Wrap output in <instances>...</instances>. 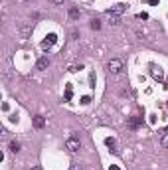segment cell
Here are the masks:
<instances>
[{"instance_id": "cell-23", "label": "cell", "mask_w": 168, "mask_h": 170, "mask_svg": "<svg viewBox=\"0 0 168 170\" xmlns=\"http://www.w3.org/2000/svg\"><path fill=\"white\" fill-rule=\"evenodd\" d=\"M32 170H42V166H34V168Z\"/></svg>"}, {"instance_id": "cell-21", "label": "cell", "mask_w": 168, "mask_h": 170, "mask_svg": "<svg viewBox=\"0 0 168 170\" xmlns=\"http://www.w3.org/2000/svg\"><path fill=\"white\" fill-rule=\"evenodd\" d=\"M109 170H121V168H119V166H115V164H111V166H109Z\"/></svg>"}, {"instance_id": "cell-18", "label": "cell", "mask_w": 168, "mask_h": 170, "mask_svg": "<svg viewBox=\"0 0 168 170\" xmlns=\"http://www.w3.org/2000/svg\"><path fill=\"white\" fill-rule=\"evenodd\" d=\"M111 24H113V26L119 24V16H111Z\"/></svg>"}, {"instance_id": "cell-9", "label": "cell", "mask_w": 168, "mask_h": 170, "mask_svg": "<svg viewBox=\"0 0 168 170\" xmlns=\"http://www.w3.org/2000/svg\"><path fill=\"white\" fill-rule=\"evenodd\" d=\"M152 77L158 79V81H162V79H164V73H162V69H152Z\"/></svg>"}, {"instance_id": "cell-19", "label": "cell", "mask_w": 168, "mask_h": 170, "mask_svg": "<svg viewBox=\"0 0 168 170\" xmlns=\"http://www.w3.org/2000/svg\"><path fill=\"white\" fill-rule=\"evenodd\" d=\"M138 18H141V20H146V18H149V14H146V12H141V14H138Z\"/></svg>"}, {"instance_id": "cell-13", "label": "cell", "mask_w": 168, "mask_h": 170, "mask_svg": "<svg viewBox=\"0 0 168 170\" xmlns=\"http://www.w3.org/2000/svg\"><path fill=\"white\" fill-rule=\"evenodd\" d=\"M160 144L164 146V148H168V133H164V135H162V138H160Z\"/></svg>"}, {"instance_id": "cell-15", "label": "cell", "mask_w": 168, "mask_h": 170, "mask_svg": "<svg viewBox=\"0 0 168 170\" xmlns=\"http://www.w3.org/2000/svg\"><path fill=\"white\" fill-rule=\"evenodd\" d=\"M69 170H83V166H81L79 162H73V164L69 166Z\"/></svg>"}, {"instance_id": "cell-5", "label": "cell", "mask_w": 168, "mask_h": 170, "mask_svg": "<svg viewBox=\"0 0 168 170\" xmlns=\"http://www.w3.org/2000/svg\"><path fill=\"white\" fill-rule=\"evenodd\" d=\"M125 12V4H115V6L109 10V16L111 14H115V16H119V14H123Z\"/></svg>"}, {"instance_id": "cell-20", "label": "cell", "mask_w": 168, "mask_h": 170, "mask_svg": "<svg viewBox=\"0 0 168 170\" xmlns=\"http://www.w3.org/2000/svg\"><path fill=\"white\" fill-rule=\"evenodd\" d=\"M149 4H150V6H156V4H158V0H149Z\"/></svg>"}, {"instance_id": "cell-16", "label": "cell", "mask_w": 168, "mask_h": 170, "mask_svg": "<svg viewBox=\"0 0 168 170\" xmlns=\"http://www.w3.org/2000/svg\"><path fill=\"white\" fill-rule=\"evenodd\" d=\"M89 87H91V89H93V87H95V73H91V75H89Z\"/></svg>"}, {"instance_id": "cell-6", "label": "cell", "mask_w": 168, "mask_h": 170, "mask_svg": "<svg viewBox=\"0 0 168 170\" xmlns=\"http://www.w3.org/2000/svg\"><path fill=\"white\" fill-rule=\"evenodd\" d=\"M105 144H107V146H109V151H113L117 154V152H119V148H117V143H115V138H105Z\"/></svg>"}, {"instance_id": "cell-1", "label": "cell", "mask_w": 168, "mask_h": 170, "mask_svg": "<svg viewBox=\"0 0 168 170\" xmlns=\"http://www.w3.org/2000/svg\"><path fill=\"white\" fill-rule=\"evenodd\" d=\"M65 148H67L69 152H77L79 148H81V143H79V138H75V137L67 138V143H65Z\"/></svg>"}, {"instance_id": "cell-4", "label": "cell", "mask_w": 168, "mask_h": 170, "mask_svg": "<svg viewBox=\"0 0 168 170\" xmlns=\"http://www.w3.org/2000/svg\"><path fill=\"white\" fill-rule=\"evenodd\" d=\"M34 127H36V129H44L45 127V119L42 117V115H36V117H34Z\"/></svg>"}, {"instance_id": "cell-11", "label": "cell", "mask_w": 168, "mask_h": 170, "mask_svg": "<svg viewBox=\"0 0 168 170\" xmlns=\"http://www.w3.org/2000/svg\"><path fill=\"white\" fill-rule=\"evenodd\" d=\"M73 97V89H71V85H67V89H65V101H71Z\"/></svg>"}, {"instance_id": "cell-2", "label": "cell", "mask_w": 168, "mask_h": 170, "mask_svg": "<svg viewBox=\"0 0 168 170\" xmlns=\"http://www.w3.org/2000/svg\"><path fill=\"white\" fill-rule=\"evenodd\" d=\"M107 69H109V73H119L123 69V61L121 59H111L109 63H107Z\"/></svg>"}, {"instance_id": "cell-12", "label": "cell", "mask_w": 168, "mask_h": 170, "mask_svg": "<svg viewBox=\"0 0 168 170\" xmlns=\"http://www.w3.org/2000/svg\"><path fill=\"white\" fill-rule=\"evenodd\" d=\"M69 18L71 20H77L79 18V10H77V8H71V10H69Z\"/></svg>"}, {"instance_id": "cell-17", "label": "cell", "mask_w": 168, "mask_h": 170, "mask_svg": "<svg viewBox=\"0 0 168 170\" xmlns=\"http://www.w3.org/2000/svg\"><path fill=\"white\" fill-rule=\"evenodd\" d=\"M81 103H83V105H89V103H91V97H87V95H85V97L81 99Z\"/></svg>"}, {"instance_id": "cell-3", "label": "cell", "mask_w": 168, "mask_h": 170, "mask_svg": "<svg viewBox=\"0 0 168 170\" xmlns=\"http://www.w3.org/2000/svg\"><path fill=\"white\" fill-rule=\"evenodd\" d=\"M56 42H58V36H56V34H48V36H45V40L42 42V48H44V50H50Z\"/></svg>"}, {"instance_id": "cell-14", "label": "cell", "mask_w": 168, "mask_h": 170, "mask_svg": "<svg viewBox=\"0 0 168 170\" xmlns=\"http://www.w3.org/2000/svg\"><path fill=\"white\" fill-rule=\"evenodd\" d=\"M91 28H93V30H99V28H101V22H99V20H91Z\"/></svg>"}, {"instance_id": "cell-8", "label": "cell", "mask_w": 168, "mask_h": 170, "mask_svg": "<svg viewBox=\"0 0 168 170\" xmlns=\"http://www.w3.org/2000/svg\"><path fill=\"white\" fill-rule=\"evenodd\" d=\"M48 66H50V59H48V58H40L38 63H36V67H38V69H42V71H44Z\"/></svg>"}, {"instance_id": "cell-22", "label": "cell", "mask_w": 168, "mask_h": 170, "mask_svg": "<svg viewBox=\"0 0 168 170\" xmlns=\"http://www.w3.org/2000/svg\"><path fill=\"white\" fill-rule=\"evenodd\" d=\"M53 4H63V0H52Z\"/></svg>"}, {"instance_id": "cell-10", "label": "cell", "mask_w": 168, "mask_h": 170, "mask_svg": "<svg viewBox=\"0 0 168 170\" xmlns=\"http://www.w3.org/2000/svg\"><path fill=\"white\" fill-rule=\"evenodd\" d=\"M8 148H10V151H12V152H18V151H20V143H18V140H12Z\"/></svg>"}, {"instance_id": "cell-7", "label": "cell", "mask_w": 168, "mask_h": 170, "mask_svg": "<svg viewBox=\"0 0 168 170\" xmlns=\"http://www.w3.org/2000/svg\"><path fill=\"white\" fill-rule=\"evenodd\" d=\"M141 123H142V117H131L129 127H131V129H138V127H141Z\"/></svg>"}]
</instances>
